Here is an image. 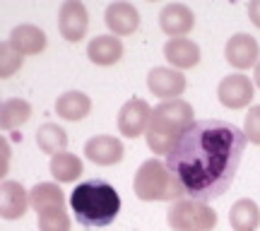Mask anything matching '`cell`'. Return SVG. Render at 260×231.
<instances>
[{
    "mask_svg": "<svg viewBox=\"0 0 260 231\" xmlns=\"http://www.w3.org/2000/svg\"><path fill=\"white\" fill-rule=\"evenodd\" d=\"M253 84L260 89V63L255 65V70H253Z\"/></svg>",
    "mask_w": 260,
    "mask_h": 231,
    "instance_id": "cell-29",
    "label": "cell"
},
{
    "mask_svg": "<svg viewBox=\"0 0 260 231\" xmlns=\"http://www.w3.org/2000/svg\"><path fill=\"white\" fill-rule=\"evenodd\" d=\"M123 154H125L123 142L113 135H94L84 145V157L94 164H99V167L118 164V161H123Z\"/></svg>",
    "mask_w": 260,
    "mask_h": 231,
    "instance_id": "cell-12",
    "label": "cell"
},
{
    "mask_svg": "<svg viewBox=\"0 0 260 231\" xmlns=\"http://www.w3.org/2000/svg\"><path fill=\"white\" fill-rule=\"evenodd\" d=\"M152 113H154V109L145 99H130V102H125L121 106V111H118V130H121V135L133 140L145 135L149 123H152Z\"/></svg>",
    "mask_w": 260,
    "mask_h": 231,
    "instance_id": "cell-7",
    "label": "cell"
},
{
    "mask_svg": "<svg viewBox=\"0 0 260 231\" xmlns=\"http://www.w3.org/2000/svg\"><path fill=\"white\" fill-rule=\"evenodd\" d=\"M70 207L75 219L87 229H102L118 217L121 212V195L109 181L89 178L70 193Z\"/></svg>",
    "mask_w": 260,
    "mask_h": 231,
    "instance_id": "cell-2",
    "label": "cell"
},
{
    "mask_svg": "<svg viewBox=\"0 0 260 231\" xmlns=\"http://www.w3.org/2000/svg\"><path fill=\"white\" fill-rule=\"evenodd\" d=\"M159 27L171 39H186V34L195 27L193 10L183 3H169L159 12Z\"/></svg>",
    "mask_w": 260,
    "mask_h": 231,
    "instance_id": "cell-11",
    "label": "cell"
},
{
    "mask_svg": "<svg viewBox=\"0 0 260 231\" xmlns=\"http://www.w3.org/2000/svg\"><path fill=\"white\" fill-rule=\"evenodd\" d=\"M31 118V104L24 99H5L0 106V128L15 130Z\"/></svg>",
    "mask_w": 260,
    "mask_h": 231,
    "instance_id": "cell-23",
    "label": "cell"
},
{
    "mask_svg": "<svg viewBox=\"0 0 260 231\" xmlns=\"http://www.w3.org/2000/svg\"><path fill=\"white\" fill-rule=\"evenodd\" d=\"M217 96L222 106L226 109H246L248 104L253 102L255 96V84L251 82V77H246L243 73H236V75H226L222 77V82L217 87Z\"/></svg>",
    "mask_w": 260,
    "mask_h": 231,
    "instance_id": "cell-8",
    "label": "cell"
},
{
    "mask_svg": "<svg viewBox=\"0 0 260 231\" xmlns=\"http://www.w3.org/2000/svg\"><path fill=\"white\" fill-rule=\"evenodd\" d=\"M87 58H89L94 65H102V68L116 65L123 58V41L118 37H113V34L94 37L92 41L87 44Z\"/></svg>",
    "mask_w": 260,
    "mask_h": 231,
    "instance_id": "cell-15",
    "label": "cell"
},
{
    "mask_svg": "<svg viewBox=\"0 0 260 231\" xmlns=\"http://www.w3.org/2000/svg\"><path fill=\"white\" fill-rule=\"evenodd\" d=\"M217 212L207 203L181 197L169 205L167 224L174 231H212L217 226Z\"/></svg>",
    "mask_w": 260,
    "mask_h": 231,
    "instance_id": "cell-5",
    "label": "cell"
},
{
    "mask_svg": "<svg viewBox=\"0 0 260 231\" xmlns=\"http://www.w3.org/2000/svg\"><path fill=\"white\" fill-rule=\"evenodd\" d=\"M229 224L234 231H258L260 226V207L251 197H241L232 205Z\"/></svg>",
    "mask_w": 260,
    "mask_h": 231,
    "instance_id": "cell-20",
    "label": "cell"
},
{
    "mask_svg": "<svg viewBox=\"0 0 260 231\" xmlns=\"http://www.w3.org/2000/svg\"><path fill=\"white\" fill-rule=\"evenodd\" d=\"M48 169H51V176L56 178L58 183H75L84 171L82 159L77 154H70V152H60L56 157H51Z\"/></svg>",
    "mask_w": 260,
    "mask_h": 231,
    "instance_id": "cell-21",
    "label": "cell"
},
{
    "mask_svg": "<svg viewBox=\"0 0 260 231\" xmlns=\"http://www.w3.org/2000/svg\"><path fill=\"white\" fill-rule=\"evenodd\" d=\"M164 58L174 70H190L200 63V46L190 39H169L164 44Z\"/></svg>",
    "mask_w": 260,
    "mask_h": 231,
    "instance_id": "cell-16",
    "label": "cell"
},
{
    "mask_svg": "<svg viewBox=\"0 0 260 231\" xmlns=\"http://www.w3.org/2000/svg\"><path fill=\"white\" fill-rule=\"evenodd\" d=\"M133 190L145 203H176L183 197L167 161H159V159L142 161V167L133 178Z\"/></svg>",
    "mask_w": 260,
    "mask_h": 231,
    "instance_id": "cell-4",
    "label": "cell"
},
{
    "mask_svg": "<svg viewBox=\"0 0 260 231\" xmlns=\"http://www.w3.org/2000/svg\"><path fill=\"white\" fill-rule=\"evenodd\" d=\"M29 203L39 217L53 210H65V193L58 183H37L29 190Z\"/></svg>",
    "mask_w": 260,
    "mask_h": 231,
    "instance_id": "cell-18",
    "label": "cell"
},
{
    "mask_svg": "<svg viewBox=\"0 0 260 231\" xmlns=\"http://www.w3.org/2000/svg\"><path fill=\"white\" fill-rule=\"evenodd\" d=\"M29 193L19 181H3L0 183V217L3 219H22L29 207Z\"/></svg>",
    "mask_w": 260,
    "mask_h": 231,
    "instance_id": "cell-14",
    "label": "cell"
},
{
    "mask_svg": "<svg viewBox=\"0 0 260 231\" xmlns=\"http://www.w3.org/2000/svg\"><path fill=\"white\" fill-rule=\"evenodd\" d=\"M89 111H92V99L84 92H77V89L60 94L56 102V113L65 120H75L77 123V120L87 118Z\"/></svg>",
    "mask_w": 260,
    "mask_h": 231,
    "instance_id": "cell-19",
    "label": "cell"
},
{
    "mask_svg": "<svg viewBox=\"0 0 260 231\" xmlns=\"http://www.w3.org/2000/svg\"><path fill=\"white\" fill-rule=\"evenodd\" d=\"M37 145L44 154L56 157V154L65 152V147H68V133L58 123H44L37 130Z\"/></svg>",
    "mask_w": 260,
    "mask_h": 231,
    "instance_id": "cell-22",
    "label": "cell"
},
{
    "mask_svg": "<svg viewBox=\"0 0 260 231\" xmlns=\"http://www.w3.org/2000/svg\"><path fill=\"white\" fill-rule=\"evenodd\" d=\"M243 135L251 145H260V104L258 106H251L248 113H246V120H243Z\"/></svg>",
    "mask_w": 260,
    "mask_h": 231,
    "instance_id": "cell-26",
    "label": "cell"
},
{
    "mask_svg": "<svg viewBox=\"0 0 260 231\" xmlns=\"http://www.w3.org/2000/svg\"><path fill=\"white\" fill-rule=\"evenodd\" d=\"M39 231H70V217L65 210L39 214Z\"/></svg>",
    "mask_w": 260,
    "mask_h": 231,
    "instance_id": "cell-25",
    "label": "cell"
},
{
    "mask_svg": "<svg viewBox=\"0 0 260 231\" xmlns=\"http://www.w3.org/2000/svg\"><path fill=\"white\" fill-rule=\"evenodd\" d=\"M106 27L111 29L113 37H130L135 34L140 27V12L133 3H125V0H118V3H111L106 8Z\"/></svg>",
    "mask_w": 260,
    "mask_h": 231,
    "instance_id": "cell-13",
    "label": "cell"
},
{
    "mask_svg": "<svg viewBox=\"0 0 260 231\" xmlns=\"http://www.w3.org/2000/svg\"><path fill=\"white\" fill-rule=\"evenodd\" d=\"M22 63H24V56H22L10 41H3V44H0V77H3V80L12 77V75L22 68Z\"/></svg>",
    "mask_w": 260,
    "mask_h": 231,
    "instance_id": "cell-24",
    "label": "cell"
},
{
    "mask_svg": "<svg viewBox=\"0 0 260 231\" xmlns=\"http://www.w3.org/2000/svg\"><path fill=\"white\" fill-rule=\"evenodd\" d=\"M58 29H60V37L70 44L82 41L87 29H89V15L87 8L80 0H65L60 10H58Z\"/></svg>",
    "mask_w": 260,
    "mask_h": 231,
    "instance_id": "cell-6",
    "label": "cell"
},
{
    "mask_svg": "<svg viewBox=\"0 0 260 231\" xmlns=\"http://www.w3.org/2000/svg\"><path fill=\"white\" fill-rule=\"evenodd\" d=\"M12 46L17 48L22 56H37L46 48V31L37 24H19L10 31V39H8Z\"/></svg>",
    "mask_w": 260,
    "mask_h": 231,
    "instance_id": "cell-17",
    "label": "cell"
},
{
    "mask_svg": "<svg viewBox=\"0 0 260 231\" xmlns=\"http://www.w3.org/2000/svg\"><path fill=\"white\" fill-rule=\"evenodd\" d=\"M195 123V111L186 99H169L154 106L145 140L152 154H169L176 147L181 135Z\"/></svg>",
    "mask_w": 260,
    "mask_h": 231,
    "instance_id": "cell-3",
    "label": "cell"
},
{
    "mask_svg": "<svg viewBox=\"0 0 260 231\" xmlns=\"http://www.w3.org/2000/svg\"><path fill=\"white\" fill-rule=\"evenodd\" d=\"M0 147H3V159H5V167H3V174H0V176H5V171H8V161H10V145H8V140H0Z\"/></svg>",
    "mask_w": 260,
    "mask_h": 231,
    "instance_id": "cell-28",
    "label": "cell"
},
{
    "mask_svg": "<svg viewBox=\"0 0 260 231\" xmlns=\"http://www.w3.org/2000/svg\"><path fill=\"white\" fill-rule=\"evenodd\" d=\"M224 58L236 70H251V68L255 70V65L260 63L258 41L251 34H234L224 46Z\"/></svg>",
    "mask_w": 260,
    "mask_h": 231,
    "instance_id": "cell-10",
    "label": "cell"
},
{
    "mask_svg": "<svg viewBox=\"0 0 260 231\" xmlns=\"http://www.w3.org/2000/svg\"><path fill=\"white\" fill-rule=\"evenodd\" d=\"M147 89L161 102L181 99L186 92V75L174 68H152L147 73Z\"/></svg>",
    "mask_w": 260,
    "mask_h": 231,
    "instance_id": "cell-9",
    "label": "cell"
},
{
    "mask_svg": "<svg viewBox=\"0 0 260 231\" xmlns=\"http://www.w3.org/2000/svg\"><path fill=\"white\" fill-rule=\"evenodd\" d=\"M248 17H251V22L260 29V0H253L251 5H248Z\"/></svg>",
    "mask_w": 260,
    "mask_h": 231,
    "instance_id": "cell-27",
    "label": "cell"
},
{
    "mask_svg": "<svg viewBox=\"0 0 260 231\" xmlns=\"http://www.w3.org/2000/svg\"><path fill=\"white\" fill-rule=\"evenodd\" d=\"M246 145L243 130L229 120H195L167 154V167L183 197L212 203L234 183Z\"/></svg>",
    "mask_w": 260,
    "mask_h": 231,
    "instance_id": "cell-1",
    "label": "cell"
}]
</instances>
